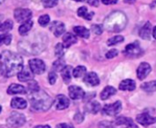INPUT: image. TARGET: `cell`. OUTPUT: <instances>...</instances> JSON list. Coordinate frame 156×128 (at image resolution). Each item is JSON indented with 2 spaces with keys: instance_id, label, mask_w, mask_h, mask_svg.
<instances>
[{
  "instance_id": "obj_1",
  "label": "cell",
  "mask_w": 156,
  "mask_h": 128,
  "mask_svg": "<svg viewBox=\"0 0 156 128\" xmlns=\"http://www.w3.org/2000/svg\"><path fill=\"white\" fill-rule=\"evenodd\" d=\"M23 66L22 57L11 51H4L0 58V73L5 77H11L18 74Z\"/></svg>"
},
{
  "instance_id": "obj_2",
  "label": "cell",
  "mask_w": 156,
  "mask_h": 128,
  "mask_svg": "<svg viewBox=\"0 0 156 128\" xmlns=\"http://www.w3.org/2000/svg\"><path fill=\"white\" fill-rule=\"evenodd\" d=\"M48 37L44 34H34L18 43V49L25 55H38L47 46Z\"/></svg>"
},
{
  "instance_id": "obj_3",
  "label": "cell",
  "mask_w": 156,
  "mask_h": 128,
  "mask_svg": "<svg viewBox=\"0 0 156 128\" xmlns=\"http://www.w3.org/2000/svg\"><path fill=\"white\" fill-rule=\"evenodd\" d=\"M127 25V17L124 13L115 11L109 15L104 20V27L111 32H120L125 28Z\"/></svg>"
},
{
  "instance_id": "obj_4",
  "label": "cell",
  "mask_w": 156,
  "mask_h": 128,
  "mask_svg": "<svg viewBox=\"0 0 156 128\" xmlns=\"http://www.w3.org/2000/svg\"><path fill=\"white\" fill-rule=\"evenodd\" d=\"M28 98L31 106L37 111H47L51 107L53 104L52 98L46 92L41 90L31 93Z\"/></svg>"
},
{
  "instance_id": "obj_5",
  "label": "cell",
  "mask_w": 156,
  "mask_h": 128,
  "mask_svg": "<svg viewBox=\"0 0 156 128\" xmlns=\"http://www.w3.org/2000/svg\"><path fill=\"white\" fill-rule=\"evenodd\" d=\"M26 123V117L24 115L17 113V112H13L10 116L6 120V124L9 127L17 128L24 126Z\"/></svg>"
},
{
  "instance_id": "obj_6",
  "label": "cell",
  "mask_w": 156,
  "mask_h": 128,
  "mask_svg": "<svg viewBox=\"0 0 156 128\" xmlns=\"http://www.w3.org/2000/svg\"><path fill=\"white\" fill-rule=\"evenodd\" d=\"M124 54L130 57H139L144 54V51L141 48L139 43L134 42V43H132V44L126 45L125 50H124Z\"/></svg>"
},
{
  "instance_id": "obj_7",
  "label": "cell",
  "mask_w": 156,
  "mask_h": 128,
  "mask_svg": "<svg viewBox=\"0 0 156 128\" xmlns=\"http://www.w3.org/2000/svg\"><path fill=\"white\" fill-rule=\"evenodd\" d=\"M28 66L31 70V72L35 75H41L46 70V65L45 63L40 59H31L28 61Z\"/></svg>"
},
{
  "instance_id": "obj_8",
  "label": "cell",
  "mask_w": 156,
  "mask_h": 128,
  "mask_svg": "<svg viewBox=\"0 0 156 128\" xmlns=\"http://www.w3.org/2000/svg\"><path fill=\"white\" fill-rule=\"evenodd\" d=\"M14 17L16 22H26L32 17V12L27 8H17L14 11Z\"/></svg>"
},
{
  "instance_id": "obj_9",
  "label": "cell",
  "mask_w": 156,
  "mask_h": 128,
  "mask_svg": "<svg viewBox=\"0 0 156 128\" xmlns=\"http://www.w3.org/2000/svg\"><path fill=\"white\" fill-rule=\"evenodd\" d=\"M122 107V106L121 101H116L113 104L104 106V107L102 108V113L104 115H107V116H114L118 115L121 112Z\"/></svg>"
},
{
  "instance_id": "obj_10",
  "label": "cell",
  "mask_w": 156,
  "mask_h": 128,
  "mask_svg": "<svg viewBox=\"0 0 156 128\" xmlns=\"http://www.w3.org/2000/svg\"><path fill=\"white\" fill-rule=\"evenodd\" d=\"M136 121L144 126H148L150 125L156 123V117L150 116L147 113H144V114H140L137 116Z\"/></svg>"
},
{
  "instance_id": "obj_11",
  "label": "cell",
  "mask_w": 156,
  "mask_h": 128,
  "mask_svg": "<svg viewBox=\"0 0 156 128\" xmlns=\"http://www.w3.org/2000/svg\"><path fill=\"white\" fill-rule=\"evenodd\" d=\"M151 71H152L151 66L148 63L144 62L140 64L139 67L137 68V76L140 80H144V78L147 77V76L151 73Z\"/></svg>"
},
{
  "instance_id": "obj_12",
  "label": "cell",
  "mask_w": 156,
  "mask_h": 128,
  "mask_svg": "<svg viewBox=\"0 0 156 128\" xmlns=\"http://www.w3.org/2000/svg\"><path fill=\"white\" fill-rule=\"evenodd\" d=\"M69 95L71 99L79 100V99H81L84 97L85 93L81 87L77 86H71L69 87Z\"/></svg>"
},
{
  "instance_id": "obj_13",
  "label": "cell",
  "mask_w": 156,
  "mask_h": 128,
  "mask_svg": "<svg viewBox=\"0 0 156 128\" xmlns=\"http://www.w3.org/2000/svg\"><path fill=\"white\" fill-rule=\"evenodd\" d=\"M50 31L54 34L55 36L58 37L65 32V25L60 21H53L50 25Z\"/></svg>"
},
{
  "instance_id": "obj_14",
  "label": "cell",
  "mask_w": 156,
  "mask_h": 128,
  "mask_svg": "<svg viewBox=\"0 0 156 128\" xmlns=\"http://www.w3.org/2000/svg\"><path fill=\"white\" fill-rule=\"evenodd\" d=\"M55 106H56V109L57 110H64V109L69 107V100L64 95H58L57 96V98H56Z\"/></svg>"
},
{
  "instance_id": "obj_15",
  "label": "cell",
  "mask_w": 156,
  "mask_h": 128,
  "mask_svg": "<svg viewBox=\"0 0 156 128\" xmlns=\"http://www.w3.org/2000/svg\"><path fill=\"white\" fill-rule=\"evenodd\" d=\"M84 83L87 84L88 86H96L100 84V79H99V76H97L96 73L94 72H90L88 73L85 76H84V79H83Z\"/></svg>"
},
{
  "instance_id": "obj_16",
  "label": "cell",
  "mask_w": 156,
  "mask_h": 128,
  "mask_svg": "<svg viewBox=\"0 0 156 128\" xmlns=\"http://www.w3.org/2000/svg\"><path fill=\"white\" fill-rule=\"evenodd\" d=\"M7 94L8 95H17V94H26L27 93V90L26 88L21 86V85H18V84H12L9 86V87L7 88Z\"/></svg>"
},
{
  "instance_id": "obj_17",
  "label": "cell",
  "mask_w": 156,
  "mask_h": 128,
  "mask_svg": "<svg viewBox=\"0 0 156 128\" xmlns=\"http://www.w3.org/2000/svg\"><path fill=\"white\" fill-rule=\"evenodd\" d=\"M151 33H152V25L150 22H146L145 25L140 29L139 35L143 39L149 40L151 38Z\"/></svg>"
},
{
  "instance_id": "obj_18",
  "label": "cell",
  "mask_w": 156,
  "mask_h": 128,
  "mask_svg": "<svg viewBox=\"0 0 156 128\" xmlns=\"http://www.w3.org/2000/svg\"><path fill=\"white\" fill-rule=\"evenodd\" d=\"M136 87V84L133 79H125L121 82L119 88L122 91H133Z\"/></svg>"
},
{
  "instance_id": "obj_19",
  "label": "cell",
  "mask_w": 156,
  "mask_h": 128,
  "mask_svg": "<svg viewBox=\"0 0 156 128\" xmlns=\"http://www.w3.org/2000/svg\"><path fill=\"white\" fill-rule=\"evenodd\" d=\"M33 77H34L33 73L31 72V70H28V69H22L17 74V78L21 82H28L32 80Z\"/></svg>"
},
{
  "instance_id": "obj_20",
  "label": "cell",
  "mask_w": 156,
  "mask_h": 128,
  "mask_svg": "<svg viewBox=\"0 0 156 128\" xmlns=\"http://www.w3.org/2000/svg\"><path fill=\"white\" fill-rule=\"evenodd\" d=\"M62 39H63V45L66 48H68L70 45H72L73 44L77 43V37L71 33H66L63 35Z\"/></svg>"
},
{
  "instance_id": "obj_21",
  "label": "cell",
  "mask_w": 156,
  "mask_h": 128,
  "mask_svg": "<svg viewBox=\"0 0 156 128\" xmlns=\"http://www.w3.org/2000/svg\"><path fill=\"white\" fill-rule=\"evenodd\" d=\"M27 106V101L20 97H15L11 101V107L15 109H25Z\"/></svg>"
},
{
  "instance_id": "obj_22",
  "label": "cell",
  "mask_w": 156,
  "mask_h": 128,
  "mask_svg": "<svg viewBox=\"0 0 156 128\" xmlns=\"http://www.w3.org/2000/svg\"><path fill=\"white\" fill-rule=\"evenodd\" d=\"M116 92H117V90H116L113 86H106V87L102 90V92L101 93V100H107V99H109L111 96H114V95L116 94Z\"/></svg>"
},
{
  "instance_id": "obj_23",
  "label": "cell",
  "mask_w": 156,
  "mask_h": 128,
  "mask_svg": "<svg viewBox=\"0 0 156 128\" xmlns=\"http://www.w3.org/2000/svg\"><path fill=\"white\" fill-rule=\"evenodd\" d=\"M32 25H33V21H31V20H27V21L24 22L18 28L19 34L21 35H27L30 29L32 28Z\"/></svg>"
},
{
  "instance_id": "obj_24",
  "label": "cell",
  "mask_w": 156,
  "mask_h": 128,
  "mask_svg": "<svg viewBox=\"0 0 156 128\" xmlns=\"http://www.w3.org/2000/svg\"><path fill=\"white\" fill-rule=\"evenodd\" d=\"M72 67L69 66H66L60 72H61V76L63 78V81L66 84H69L71 80V75H72Z\"/></svg>"
},
{
  "instance_id": "obj_25",
  "label": "cell",
  "mask_w": 156,
  "mask_h": 128,
  "mask_svg": "<svg viewBox=\"0 0 156 128\" xmlns=\"http://www.w3.org/2000/svg\"><path fill=\"white\" fill-rule=\"evenodd\" d=\"M73 30L77 35H79L82 38H89L90 37V31L85 26H80V25L75 26L73 28Z\"/></svg>"
},
{
  "instance_id": "obj_26",
  "label": "cell",
  "mask_w": 156,
  "mask_h": 128,
  "mask_svg": "<svg viewBox=\"0 0 156 128\" xmlns=\"http://www.w3.org/2000/svg\"><path fill=\"white\" fill-rule=\"evenodd\" d=\"M78 15L87 20H91L94 15V13L93 12L88 13V8L86 6H81L78 9Z\"/></svg>"
},
{
  "instance_id": "obj_27",
  "label": "cell",
  "mask_w": 156,
  "mask_h": 128,
  "mask_svg": "<svg viewBox=\"0 0 156 128\" xmlns=\"http://www.w3.org/2000/svg\"><path fill=\"white\" fill-rule=\"evenodd\" d=\"M86 110L89 113L91 114H97L100 110H101V105L100 103L93 101V102H90L87 106H86Z\"/></svg>"
},
{
  "instance_id": "obj_28",
  "label": "cell",
  "mask_w": 156,
  "mask_h": 128,
  "mask_svg": "<svg viewBox=\"0 0 156 128\" xmlns=\"http://www.w3.org/2000/svg\"><path fill=\"white\" fill-rule=\"evenodd\" d=\"M65 66H66V62H65V60L62 57H60V58H58L57 61H55L53 63V66L52 67H53V71L60 72Z\"/></svg>"
},
{
  "instance_id": "obj_29",
  "label": "cell",
  "mask_w": 156,
  "mask_h": 128,
  "mask_svg": "<svg viewBox=\"0 0 156 128\" xmlns=\"http://www.w3.org/2000/svg\"><path fill=\"white\" fill-rule=\"evenodd\" d=\"M86 72H87V69H86L85 66H77L76 68L73 69L72 75H73V76H74L75 78H80V77H81V76H83L86 74Z\"/></svg>"
},
{
  "instance_id": "obj_30",
  "label": "cell",
  "mask_w": 156,
  "mask_h": 128,
  "mask_svg": "<svg viewBox=\"0 0 156 128\" xmlns=\"http://www.w3.org/2000/svg\"><path fill=\"white\" fill-rule=\"evenodd\" d=\"M142 89H144L145 92L148 93H152L156 91V80L155 81H151V82H147L144 83L141 86Z\"/></svg>"
},
{
  "instance_id": "obj_31",
  "label": "cell",
  "mask_w": 156,
  "mask_h": 128,
  "mask_svg": "<svg viewBox=\"0 0 156 128\" xmlns=\"http://www.w3.org/2000/svg\"><path fill=\"white\" fill-rule=\"evenodd\" d=\"M13 21L8 19L6 21H5L4 23H1L0 24V32H7V31H10L12 28H13Z\"/></svg>"
},
{
  "instance_id": "obj_32",
  "label": "cell",
  "mask_w": 156,
  "mask_h": 128,
  "mask_svg": "<svg viewBox=\"0 0 156 128\" xmlns=\"http://www.w3.org/2000/svg\"><path fill=\"white\" fill-rule=\"evenodd\" d=\"M124 40V37L122 35H115L112 38H110L108 41H107V45L112 46V45H117L119 43H122L123 42Z\"/></svg>"
},
{
  "instance_id": "obj_33",
  "label": "cell",
  "mask_w": 156,
  "mask_h": 128,
  "mask_svg": "<svg viewBox=\"0 0 156 128\" xmlns=\"http://www.w3.org/2000/svg\"><path fill=\"white\" fill-rule=\"evenodd\" d=\"M133 120L131 118H128V117H125V116H121V117H118L115 121V125L116 126H127L128 124L132 123Z\"/></svg>"
},
{
  "instance_id": "obj_34",
  "label": "cell",
  "mask_w": 156,
  "mask_h": 128,
  "mask_svg": "<svg viewBox=\"0 0 156 128\" xmlns=\"http://www.w3.org/2000/svg\"><path fill=\"white\" fill-rule=\"evenodd\" d=\"M12 40V36L9 34H4V35H0V45H10Z\"/></svg>"
},
{
  "instance_id": "obj_35",
  "label": "cell",
  "mask_w": 156,
  "mask_h": 128,
  "mask_svg": "<svg viewBox=\"0 0 156 128\" xmlns=\"http://www.w3.org/2000/svg\"><path fill=\"white\" fill-rule=\"evenodd\" d=\"M55 55L58 58L63 57V56H64V45L62 44L58 43V44L56 45V47H55Z\"/></svg>"
},
{
  "instance_id": "obj_36",
  "label": "cell",
  "mask_w": 156,
  "mask_h": 128,
  "mask_svg": "<svg viewBox=\"0 0 156 128\" xmlns=\"http://www.w3.org/2000/svg\"><path fill=\"white\" fill-rule=\"evenodd\" d=\"M49 21H50V18H49L48 15H43L39 16V18H38V24L41 26H47L49 24Z\"/></svg>"
},
{
  "instance_id": "obj_37",
  "label": "cell",
  "mask_w": 156,
  "mask_h": 128,
  "mask_svg": "<svg viewBox=\"0 0 156 128\" xmlns=\"http://www.w3.org/2000/svg\"><path fill=\"white\" fill-rule=\"evenodd\" d=\"M28 90L31 92V93H34V92H37L39 90V86H38V84L34 81V80H30L29 83H28Z\"/></svg>"
},
{
  "instance_id": "obj_38",
  "label": "cell",
  "mask_w": 156,
  "mask_h": 128,
  "mask_svg": "<svg viewBox=\"0 0 156 128\" xmlns=\"http://www.w3.org/2000/svg\"><path fill=\"white\" fill-rule=\"evenodd\" d=\"M43 5L47 8H50V7H54L58 5V0H41Z\"/></svg>"
},
{
  "instance_id": "obj_39",
  "label": "cell",
  "mask_w": 156,
  "mask_h": 128,
  "mask_svg": "<svg viewBox=\"0 0 156 128\" xmlns=\"http://www.w3.org/2000/svg\"><path fill=\"white\" fill-rule=\"evenodd\" d=\"M115 126H116L115 124L109 121H102L99 123V128H116Z\"/></svg>"
},
{
  "instance_id": "obj_40",
  "label": "cell",
  "mask_w": 156,
  "mask_h": 128,
  "mask_svg": "<svg viewBox=\"0 0 156 128\" xmlns=\"http://www.w3.org/2000/svg\"><path fill=\"white\" fill-rule=\"evenodd\" d=\"M57 78H58V76L56 74L55 71H50L49 74H48V81H49V84L50 85H54L57 81Z\"/></svg>"
},
{
  "instance_id": "obj_41",
  "label": "cell",
  "mask_w": 156,
  "mask_h": 128,
  "mask_svg": "<svg viewBox=\"0 0 156 128\" xmlns=\"http://www.w3.org/2000/svg\"><path fill=\"white\" fill-rule=\"evenodd\" d=\"M91 30H92V32L95 35H101V33H102V28L99 25H91Z\"/></svg>"
},
{
  "instance_id": "obj_42",
  "label": "cell",
  "mask_w": 156,
  "mask_h": 128,
  "mask_svg": "<svg viewBox=\"0 0 156 128\" xmlns=\"http://www.w3.org/2000/svg\"><path fill=\"white\" fill-rule=\"evenodd\" d=\"M118 54H119V52H118L117 49H112V50H110L108 53H106V57H107L108 59H111V58L116 57V56H118Z\"/></svg>"
},
{
  "instance_id": "obj_43",
  "label": "cell",
  "mask_w": 156,
  "mask_h": 128,
  "mask_svg": "<svg viewBox=\"0 0 156 128\" xmlns=\"http://www.w3.org/2000/svg\"><path fill=\"white\" fill-rule=\"evenodd\" d=\"M74 120H75L77 123H80V122H82V121H83V116H82L81 114L78 113V114L75 116V117H74Z\"/></svg>"
},
{
  "instance_id": "obj_44",
  "label": "cell",
  "mask_w": 156,
  "mask_h": 128,
  "mask_svg": "<svg viewBox=\"0 0 156 128\" xmlns=\"http://www.w3.org/2000/svg\"><path fill=\"white\" fill-rule=\"evenodd\" d=\"M87 2L89 5L92 6H99V4H100L99 0H87Z\"/></svg>"
},
{
  "instance_id": "obj_45",
  "label": "cell",
  "mask_w": 156,
  "mask_h": 128,
  "mask_svg": "<svg viewBox=\"0 0 156 128\" xmlns=\"http://www.w3.org/2000/svg\"><path fill=\"white\" fill-rule=\"evenodd\" d=\"M104 5H114L118 2V0H101Z\"/></svg>"
},
{
  "instance_id": "obj_46",
  "label": "cell",
  "mask_w": 156,
  "mask_h": 128,
  "mask_svg": "<svg viewBox=\"0 0 156 128\" xmlns=\"http://www.w3.org/2000/svg\"><path fill=\"white\" fill-rule=\"evenodd\" d=\"M56 128H74L73 127V126H71V125H69V124H59V125H58Z\"/></svg>"
},
{
  "instance_id": "obj_47",
  "label": "cell",
  "mask_w": 156,
  "mask_h": 128,
  "mask_svg": "<svg viewBox=\"0 0 156 128\" xmlns=\"http://www.w3.org/2000/svg\"><path fill=\"white\" fill-rule=\"evenodd\" d=\"M125 128H138V126L136 125H134L133 122H132V123L128 124L127 126H125Z\"/></svg>"
},
{
  "instance_id": "obj_48",
  "label": "cell",
  "mask_w": 156,
  "mask_h": 128,
  "mask_svg": "<svg viewBox=\"0 0 156 128\" xmlns=\"http://www.w3.org/2000/svg\"><path fill=\"white\" fill-rule=\"evenodd\" d=\"M34 128H50L49 126H37Z\"/></svg>"
},
{
  "instance_id": "obj_49",
  "label": "cell",
  "mask_w": 156,
  "mask_h": 128,
  "mask_svg": "<svg viewBox=\"0 0 156 128\" xmlns=\"http://www.w3.org/2000/svg\"><path fill=\"white\" fill-rule=\"evenodd\" d=\"M153 35H154V37L156 39V26L154 27V29H153Z\"/></svg>"
},
{
  "instance_id": "obj_50",
  "label": "cell",
  "mask_w": 156,
  "mask_h": 128,
  "mask_svg": "<svg viewBox=\"0 0 156 128\" xmlns=\"http://www.w3.org/2000/svg\"><path fill=\"white\" fill-rule=\"evenodd\" d=\"M134 0H125V2H133Z\"/></svg>"
},
{
  "instance_id": "obj_51",
  "label": "cell",
  "mask_w": 156,
  "mask_h": 128,
  "mask_svg": "<svg viewBox=\"0 0 156 128\" xmlns=\"http://www.w3.org/2000/svg\"><path fill=\"white\" fill-rule=\"evenodd\" d=\"M74 1H77V2H82V1H84V0H74Z\"/></svg>"
},
{
  "instance_id": "obj_52",
  "label": "cell",
  "mask_w": 156,
  "mask_h": 128,
  "mask_svg": "<svg viewBox=\"0 0 156 128\" xmlns=\"http://www.w3.org/2000/svg\"><path fill=\"white\" fill-rule=\"evenodd\" d=\"M4 1H5V0H0V5H1V4H2V3L4 2Z\"/></svg>"
},
{
  "instance_id": "obj_53",
  "label": "cell",
  "mask_w": 156,
  "mask_h": 128,
  "mask_svg": "<svg viewBox=\"0 0 156 128\" xmlns=\"http://www.w3.org/2000/svg\"><path fill=\"white\" fill-rule=\"evenodd\" d=\"M1 111H2V106H0V113H1Z\"/></svg>"
},
{
  "instance_id": "obj_54",
  "label": "cell",
  "mask_w": 156,
  "mask_h": 128,
  "mask_svg": "<svg viewBox=\"0 0 156 128\" xmlns=\"http://www.w3.org/2000/svg\"><path fill=\"white\" fill-rule=\"evenodd\" d=\"M0 58H1V55H0Z\"/></svg>"
},
{
  "instance_id": "obj_55",
  "label": "cell",
  "mask_w": 156,
  "mask_h": 128,
  "mask_svg": "<svg viewBox=\"0 0 156 128\" xmlns=\"http://www.w3.org/2000/svg\"><path fill=\"white\" fill-rule=\"evenodd\" d=\"M0 18H1V16H0Z\"/></svg>"
}]
</instances>
